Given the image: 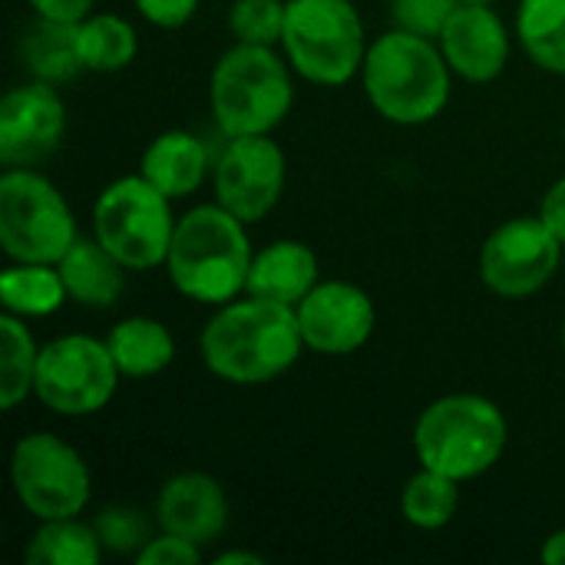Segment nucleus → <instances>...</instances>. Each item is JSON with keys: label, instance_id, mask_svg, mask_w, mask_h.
<instances>
[{"label": "nucleus", "instance_id": "1", "mask_svg": "<svg viewBox=\"0 0 565 565\" xmlns=\"http://www.w3.org/2000/svg\"><path fill=\"white\" fill-rule=\"evenodd\" d=\"M305 338L288 305L238 295L212 311L199 334L202 364L225 384L262 387L298 364Z\"/></svg>", "mask_w": 565, "mask_h": 565}, {"label": "nucleus", "instance_id": "2", "mask_svg": "<svg viewBox=\"0 0 565 565\" xmlns=\"http://www.w3.org/2000/svg\"><path fill=\"white\" fill-rule=\"evenodd\" d=\"M252 258L248 225L218 202H202L179 215L162 268L182 298L218 308L245 295Z\"/></svg>", "mask_w": 565, "mask_h": 565}, {"label": "nucleus", "instance_id": "3", "mask_svg": "<svg viewBox=\"0 0 565 565\" xmlns=\"http://www.w3.org/2000/svg\"><path fill=\"white\" fill-rule=\"evenodd\" d=\"M361 83L381 119L394 126H427L450 103L454 70L437 40L391 26L371 40Z\"/></svg>", "mask_w": 565, "mask_h": 565}, {"label": "nucleus", "instance_id": "4", "mask_svg": "<svg viewBox=\"0 0 565 565\" xmlns=\"http://www.w3.org/2000/svg\"><path fill=\"white\" fill-rule=\"evenodd\" d=\"M411 440L420 467L470 483L503 460L510 424L483 394H444L420 411Z\"/></svg>", "mask_w": 565, "mask_h": 565}, {"label": "nucleus", "instance_id": "5", "mask_svg": "<svg viewBox=\"0 0 565 565\" xmlns=\"http://www.w3.org/2000/svg\"><path fill=\"white\" fill-rule=\"evenodd\" d=\"M209 106L225 139L275 132L295 106V70L278 46L232 43L212 66Z\"/></svg>", "mask_w": 565, "mask_h": 565}, {"label": "nucleus", "instance_id": "6", "mask_svg": "<svg viewBox=\"0 0 565 565\" xmlns=\"http://www.w3.org/2000/svg\"><path fill=\"white\" fill-rule=\"evenodd\" d=\"M367 30L354 0H288L278 50L295 76L315 86H344L361 76Z\"/></svg>", "mask_w": 565, "mask_h": 565}, {"label": "nucleus", "instance_id": "7", "mask_svg": "<svg viewBox=\"0 0 565 565\" xmlns=\"http://www.w3.org/2000/svg\"><path fill=\"white\" fill-rule=\"evenodd\" d=\"M172 202L159 192L142 172L119 175L93 202L89 222L93 235L129 268V271H152L166 265L175 222Z\"/></svg>", "mask_w": 565, "mask_h": 565}, {"label": "nucleus", "instance_id": "8", "mask_svg": "<svg viewBox=\"0 0 565 565\" xmlns=\"http://www.w3.org/2000/svg\"><path fill=\"white\" fill-rule=\"evenodd\" d=\"M79 238L76 215L60 185L36 166L0 175V248L7 262L56 265Z\"/></svg>", "mask_w": 565, "mask_h": 565}, {"label": "nucleus", "instance_id": "9", "mask_svg": "<svg viewBox=\"0 0 565 565\" xmlns=\"http://www.w3.org/2000/svg\"><path fill=\"white\" fill-rule=\"evenodd\" d=\"M10 487L17 503L36 520L79 516L93 500L86 457L50 430L23 434L10 450Z\"/></svg>", "mask_w": 565, "mask_h": 565}, {"label": "nucleus", "instance_id": "10", "mask_svg": "<svg viewBox=\"0 0 565 565\" xmlns=\"http://www.w3.org/2000/svg\"><path fill=\"white\" fill-rule=\"evenodd\" d=\"M119 367L106 338L60 334L40 344L33 397L56 417H93L106 411L119 391Z\"/></svg>", "mask_w": 565, "mask_h": 565}, {"label": "nucleus", "instance_id": "11", "mask_svg": "<svg viewBox=\"0 0 565 565\" xmlns=\"http://www.w3.org/2000/svg\"><path fill=\"white\" fill-rule=\"evenodd\" d=\"M563 248L540 215H516L487 235L480 248V281L497 298H530L556 278Z\"/></svg>", "mask_w": 565, "mask_h": 565}, {"label": "nucleus", "instance_id": "12", "mask_svg": "<svg viewBox=\"0 0 565 565\" xmlns=\"http://www.w3.org/2000/svg\"><path fill=\"white\" fill-rule=\"evenodd\" d=\"M285 182H288V156L271 139V132L232 136L215 156V169H212L215 202L228 209L235 218H242L245 225L262 222L281 202Z\"/></svg>", "mask_w": 565, "mask_h": 565}, {"label": "nucleus", "instance_id": "13", "mask_svg": "<svg viewBox=\"0 0 565 565\" xmlns=\"http://www.w3.org/2000/svg\"><path fill=\"white\" fill-rule=\"evenodd\" d=\"M295 315L305 348L324 358H348L361 351L377 328L374 298L361 285L341 278H321L295 305Z\"/></svg>", "mask_w": 565, "mask_h": 565}, {"label": "nucleus", "instance_id": "14", "mask_svg": "<svg viewBox=\"0 0 565 565\" xmlns=\"http://www.w3.org/2000/svg\"><path fill=\"white\" fill-rule=\"evenodd\" d=\"M66 136V103L53 83L26 79L0 99V162L3 169L40 166Z\"/></svg>", "mask_w": 565, "mask_h": 565}, {"label": "nucleus", "instance_id": "15", "mask_svg": "<svg viewBox=\"0 0 565 565\" xmlns=\"http://www.w3.org/2000/svg\"><path fill=\"white\" fill-rule=\"evenodd\" d=\"M513 36L516 33H510L493 3H460L440 30L437 46L454 76L467 83H493L510 63Z\"/></svg>", "mask_w": 565, "mask_h": 565}, {"label": "nucleus", "instance_id": "16", "mask_svg": "<svg viewBox=\"0 0 565 565\" xmlns=\"http://www.w3.org/2000/svg\"><path fill=\"white\" fill-rule=\"evenodd\" d=\"M228 516H232L228 493L212 473L185 470L159 487L156 497L159 530L185 536L202 550L222 540V533L228 530Z\"/></svg>", "mask_w": 565, "mask_h": 565}, {"label": "nucleus", "instance_id": "17", "mask_svg": "<svg viewBox=\"0 0 565 565\" xmlns=\"http://www.w3.org/2000/svg\"><path fill=\"white\" fill-rule=\"evenodd\" d=\"M318 281H321V265L315 248L298 238H278L255 252L245 295L295 308Z\"/></svg>", "mask_w": 565, "mask_h": 565}, {"label": "nucleus", "instance_id": "18", "mask_svg": "<svg viewBox=\"0 0 565 565\" xmlns=\"http://www.w3.org/2000/svg\"><path fill=\"white\" fill-rule=\"evenodd\" d=\"M215 159L202 136L185 129L159 132L139 156V172L169 199H185L205 185Z\"/></svg>", "mask_w": 565, "mask_h": 565}, {"label": "nucleus", "instance_id": "19", "mask_svg": "<svg viewBox=\"0 0 565 565\" xmlns=\"http://www.w3.org/2000/svg\"><path fill=\"white\" fill-rule=\"evenodd\" d=\"M56 268L63 275L70 301L89 311H106L119 305L129 278V268L96 235H79L56 262Z\"/></svg>", "mask_w": 565, "mask_h": 565}, {"label": "nucleus", "instance_id": "20", "mask_svg": "<svg viewBox=\"0 0 565 565\" xmlns=\"http://www.w3.org/2000/svg\"><path fill=\"white\" fill-rule=\"evenodd\" d=\"M109 354L122 381H146L162 374L175 361V338L166 321L149 315H129L106 334Z\"/></svg>", "mask_w": 565, "mask_h": 565}, {"label": "nucleus", "instance_id": "21", "mask_svg": "<svg viewBox=\"0 0 565 565\" xmlns=\"http://www.w3.org/2000/svg\"><path fill=\"white\" fill-rule=\"evenodd\" d=\"M70 301L63 275L46 262H7L0 271V305L23 321L50 318Z\"/></svg>", "mask_w": 565, "mask_h": 565}, {"label": "nucleus", "instance_id": "22", "mask_svg": "<svg viewBox=\"0 0 565 565\" xmlns=\"http://www.w3.org/2000/svg\"><path fill=\"white\" fill-rule=\"evenodd\" d=\"M17 53H20L23 70L33 79L53 83V86L83 73L79 53H76V23H56V20L36 17L23 30Z\"/></svg>", "mask_w": 565, "mask_h": 565}, {"label": "nucleus", "instance_id": "23", "mask_svg": "<svg viewBox=\"0 0 565 565\" xmlns=\"http://www.w3.org/2000/svg\"><path fill=\"white\" fill-rule=\"evenodd\" d=\"M76 53L86 73H119L139 53V33L122 13H89L76 23Z\"/></svg>", "mask_w": 565, "mask_h": 565}, {"label": "nucleus", "instance_id": "24", "mask_svg": "<svg viewBox=\"0 0 565 565\" xmlns=\"http://www.w3.org/2000/svg\"><path fill=\"white\" fill-rule=\"evenodd\" d=\"M513 33L540 70L565 76V0H520Z\"/></svg>", "mask_w": 565, "mask_h": 565}, {"label": "nucleus", "instance_id": "25", "mask_svg": "<svg viewBox=\"0 0 565 565\" xmlns=\"http://www.w3.org/2000/svg\"><path fill=\"white\" fill-rule=\"evenodd\" d=\"M103 553L106 546L96 526L79 516H66L40 523L23 550V559L30 565H96Z\"/></svg>", "mask_w": 565, "mask_h": 565}, {"label": "nucleus", "instance_id": "26", "mask_svg": "<svg viewBox=\"0 0 565 565\" xmlns=\"http://www.w3.org/2000/svg\"><path fill=\"white\" fill-rule=\"evenodd\" d=\"M40 344L23 318L0 315V407L17 411L26 397H33Z\"/></svg>", "mask_w": 565, "mask_h": 565}, {"label": "nucleus", "instance_id": "27", "mask_svg": "<svg viewBox=\"0 0 565 565\" xmlns=\"http://www.w3.org/2000/svg\"><path fill=\"white\" fill-rule=\"evenodd\" d=\"M457 507H460V483L427 467H420L401 490L404 520L424 533H437L450 526L457 516Z\"/></svg>", "mask_w": 565, "mask_h": 565}, {"label": "nucleus", "instance_id": "28", "mask_svg": "<svg viewBox=\"0 0 565 565\" xmlns=\"http://www.w3.org/2000/svg\"><path fill=\"white\" fill-rule=\"evenodd\" d=\"M288 0H232L228 7V33L235 43L278 46L285 30Z\"/></svg>", "mask_w": 565, "mask_h": 565}, {"label": "nucleus", "instance_id": "29", "mask_svg": "<svg viewBox=\"0 0 565 565\" xmlns=\"http://www.w3.org/2000/svg\"><path fill=\"white\" fill-rule=\"evenodd\" d=\"M106 553H119V556H132L149 543V523L142 520L139 510L132 507H106L96 520H93Z\"/></svg>", "mask_w": 565, "mask_h": 565}, {"label": "nucleus", "instance_id": "30", "mask_svg": "<svg viewBox=\"0 0 565 565\" xmlns=\"http://www.w3.org/2000/svg\"><path fill=\"white\" fill-rule=\"evenodd\" d=\"M457 7H460V0H387L391 23L397 30L430 36V40L440 36V30L447 26V20L454 17Z\"/></svg>", "mask_w": 565, "mask_h": 565}, {"label": "nucleus", "instance_id": "31", "mask_svg": "<svg viewBox=\"0 0 565 565\" xmlns=\"http://www.w3.org/2000/svg\"><path fill=\"white\" fill-rule=\"evenodd\" d=\"M205 559V550L195 546L192 540L185 536H175V533H152L149 543L136 553V563L139 565H199Z\"/></svg>", "mask_w": 565, "mask_h": 565}, {"label": "nucleus", "instance_id": "32", "mask_svg": "<svg viewBox=\"0 0 565 565\" xmlns=\"http://www.w3.org/2000/svg\"><path fill=\"white\" fill-rule=\"evenodd\" d=\"M132 3L146 23H152L159 30H179L199 13L202 0H132Z\"/></svg>", "mask_w": 565, "mask_h": 565}, {"label": "nucleus", "instance_id": "33", "mask_svg": "<svg viewBox=\"0 0 565 565\" xmlns=\"http://www.w3.org/2000/svg\"><path fill=\"white\" fill-rule=\"evenodd\" d=\"M26 3H30L33 17L56 20V23H79L96 7V0H26Z\"/></svg>", "mask_w": 565, "mask_h": 565}, {"label": "nucleus", "instance_id": "34", "mask_svg": "<svg viewBox=\"0 0 565 565\" xmlns=\"http://www.w3.org/2000/svg\"><path fill=\"white\" fill-rule=\"evenodd\" d=\"M536 215L543 218V225H546V228L565 245V175L563 179H556V182L546 189V195H543Z\"/></svg>", "mask_w": 565, "mask_h": 565}, {"label": "nucleus", "instance_id": "35", "mask_svg": "<svg viewBox=\"0 0 565 565\" xmlns=\"http://www.w3.org/2000/svg\"><path fill=\"white\" fill-rule=\"evenodd\" d=\"M540 559L546 565H565V530H556L543 540L540 546Z\"/></svg>", "mask_w": 565, "mask_h": 565}, {"label": "nucleus", "instance_id": "36", "mask_svg": "<svg viewBox=\"0 0 565 565\" xmlns=\"http://www.w3.org/2000/svg\"><path fill=\"white\" fill-rule=\"evenodd\" d=\"M215 565H262L258 553H248V550H225V553H215L212 556Z\"/></svg>", "mask_w": 565, "mask_h": 565}, {"label": "nucleus", "instance_id": "37", "mask_svg": "<svg viewBox=\"0 0 565 565\" xmlns=\"http://www.w3.org/2000/svg\"><path fill=\"white\" fill-rule=\"evenodd\" d=\"M460 3H497V0H460Z\"/></svg>", "mask_w": 565, "mask_h": 565}, {"label": "nucleus", "instance_id": "38", "mask_svg": "<svg viewBox=\"0 0 565 565\" xmlns=\"http://www.w3.org/2000/svg\"><path fill=\"white\" fill-rule=\"evenodd\" d=\"M559 341H563V351H565V321H563V331H559Z\"/></svg>", "mask_w": 565, "mask_h": 565}]
</instances>
